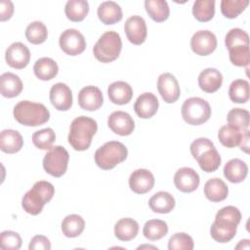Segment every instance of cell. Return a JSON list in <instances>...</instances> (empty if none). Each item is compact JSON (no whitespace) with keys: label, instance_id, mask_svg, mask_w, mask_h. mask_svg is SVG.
Here are the masks:
<instances>
[{"label":"cell","instance_id":"6da1fadb","mask_svg":"<svg viewBox=\"0 0 250 250\" xmlns=\"http://www.w3.org/2000/svg\"><path fill=\"white\" fill-rule=\"evenodd\" d=\"M97 130L98 124L93 118L84 115L76 117L70 124L68 143L75 150H86L89 148Z\"/></svg>","mask_w":250,"mask_h":250},{"label":"cell","instance_id":"7a4b0ae2","mask_svg":"<svg viewBox=\"0 0 250 250\" xmlns=\"http://www.w3.org/2000/svg\"><path fill=\"white\" fill-rule=\"evenodd\" d=\"M13 114L19 123L30 127L42 125L50 119V112L43 104L30 101L19 102L14 106Z\"/></svg>","mask_w":250,"mask_h":250},{"label":"cell","instance_id":"3957f363","mask_svg":"<svg viewBox=\"0 0 250 250\" xmlns=\"http://www.w3.org/2000/svg\"><path fill=\"white\" fill-rule=\"evenodd\" d=\"M55 188L47 181L36 182L31 189L25 192L21 200L23 210L30 215H38L41 213L44 205L48 203L54 196Z\"/></svg>","mask_w":250,"mask_h":250},{"label":"cell","instance_id":"277c9868","mask_svg":"<svg viewBox=\"0 0 250 250\" xmlns=\"http://www.w3.org/2000/svg\"><path fill=\"white\" fill-rule=\"evenodd\" d=\"M128 155L127 147L120 142L109 141L100 146L95 152V162L103 170L113 169L123 162Z\"/></svg>","mask_w":250,"mask_h":250},{"label":"cell","instance_id":"5b68a950","mask_svg":"<svg viewBox=\"0 0 250 250\" xmlns=\"http://www.w3.org/2000/svg\"><path fill=\"white\" fill-rule=\"evenodd\" d=\"M122 41L120 35L115 31L104 32L93 48L95 58L101 62H111L115 61L121 52Z\"/></svg>","mask_w":250,"mask_h":250},{"label":"cell","instance_id":"8992f818","mask_svg":"<svg viewBox=\"0 0 250 250\" xmlns=\"http://www.w3.org/2000/svg\"><path fill=\"white\" fill-rule=\"evenodd\" d=\"M182 117L189 125L205 123L211 116V107L207 101L199 97L187 99L182 105Z\"/></svg>","mask_w":250,"mask_h":250},{"label":"cell","instance_id":"52a82bcc","mask_svg":"<svg viewBox=\"0 0 250 250\" xmlns=\"http://www.w3.org/2000/svg\"><path fill=\"white\" fill-rule=\"evenodd\" d=\"M69 154L62 146H56L49 149L43 159V168L51 176L62 177L67 170Z\"/></svg>","mask_w":250,"mask_h":250},{"label":"cell","instance_id":"ba28073f","mask_svg":"<svg viewBox=\"0 0 250 250\" xmlns=\"http://www.w3.org/2000/svg\"><path fill=\"white\" fill-rule=\"evenodd\" d=\"M59 44L61 49L69 56H77L84 52L86 41L83 34L75 28H68L62 31Z\"/></svg>","mask_w":250,"mask_h":250},{"label":"cell","instance_id":"9c48e42d","mask_svg":"<svg viewBox=\"0 0 250 250\" xmlns=\"http://www.w3.org/2000/svg\"><path fill=\"white\" fill-rule=\"evenodd\" d=\"M217 47L216 35L210 30H198L190 39V48L198 56H208Z\"/></svg>","mask_w":250,"mask_h":250},{"label":"cell","instance_id":"30bf717a","mask_svg":"<svg viewBox=\"0 0 250 250\" xmlns=\"http://www.w3.org/2000/svg\"><path fill=\"white\" fill-rule=\"evenodd\" d=\"M157 89L161 98L167 104L177 102L181 95L178 80L172 73L169 72L159 75L157 79Z\"/></svg>","mask_w":250,"mask_h":250},{"label":"cell","instance_id":"8fae6325","mask_svg":"<svg viewBox=\"0 0 250 250\" xmlns=\"http://www.w3.org/2000/svg\"><path fill=\"white\" fill-rule=\"evenodd\" d=\"M5 60L11 67L22 69L29 63V49L21 42H15L7 48L5 52Z\"/></svg>","mask_w":250,"mask_h":250},{"label":"cell","instance_id":"7c38bea8","mask_svg":"<svg viewBox=\"0 0 250 250\" xmlns=\"http://www.w3.org/2000/svg\"><path fill=\"white\" fill-rule=\"evenodd\" d=\"M127 39L134 45H141L146 41L147 35L146 23L144 18L132 16L127 19L124 24Z\"/></svg>","mask_w":250,"mask_h":250},{"label":"cell","instance_id":"4fadbf2b","mask_svg":"<svg viewBox=\"0 0 250 250\" xmlns=\"http://www.w3.org/2000/svg\"><path fill=\"white\" fill-rule=\"evenodd\" d=\"M109 129L119 136H129L135 129V122L131 115L125 111H113L107 118Z\"/></svg>","mask_w":250,"mask_h":250},{"label":"cell","instance_id":"5bb4252c","mask_svg":"<svg viewBox=\"0 0 250 250\" xmlns=\"http://www.w3.org/2000/svg\"><path fill=\"white\" fill-rule=\"evenodd\" d=\"M50 102L60 111L68 110L72 105V92L70 88L64 83H56L50 90Z\"/></svg>","mask_w":250,"mask_h":250},{"label":"cell","instance_id":"9a60e30c","mask_svg":"<svg viewBox=\"0 0 250 250\" xmlns=\"http://www.w3.org/2000/svg\"><path fill=\"white\" fill-rule=\"evenodd\" d=\"M200 183L197 172L189 167L180 168L174 175V184L176 188L183 192L194 191Z\"/></svg>","mask_w":250,"mask_h":250},{"label":"cell","instance_id":"2e32d148","mask_svg":"<svg viewBox=\"0 0 250 250\" xmlns=\"http://www.w3.org/2000/svg\"><path fill=\"white\" fill-rule=\"evenodd\" d=\"M78 104L84 110L95 111L104 104L103 93L96 86H86L78 94Z\"/></svg>","mask_w":250,"mask_h":250},{"label":"cell","instance_id":"e0dca14e","mask_svg":"<svg viewBox=\"0 0 250 250\" xmlns=\"http://www.w3.org/2000/svg\"><path fill=\"white\" fill-rule=\"evenodd\" d=\"M154 177L147 169H137L129 178V187L137 194H144L152 189Z\"/></svg>","mask_w":250,"mask_h":250},{"label":"cell","instance_id":"ac0fdd59","mask_svg":"<svg viewBox=\"0 0 250 250\" xmlns=\"http://www.w3.org/2000/svg\"><path fill=\"white\" fill-rule=\"evenodd\" d=\"M159 103L156 96L150 92L141 94L135 102L134 110L136 114L143 119L151 118L158 109Z\"/></svg>","mask_w":250,"mask_h":250},{"label":"cell","instance_id":"d6986e66","mask_svg":"<svg viewBox=\"0 0 250 250\" xmlns=\"http://www.w3.org/2000/svg\"><path fill=\"white\" fill-rule=\"evenodd\" d=\"M222 83L223 75L216 68H205L198 75V85L203 92L214 93L221 88Z\"/></svg>","mask_w":250,"mask_h":250},{"label":"cell","instance_id":"ffe728a7","mask_svg":"<svg viewBox=\"0 0 250 250\" xmlns=\"http://www.w3.org/2000/svg\"><path fill=\"white\" fill-rule=\"evenodd\" d=\"M107 95L111 103L122 105L128 104L132 100L133 89L125 81H115L109 84Z\"/></svg>","mask_w":250,"mask_h":250},{"label":"cell","instance_id":"44dd1931","mask_svg":"<svg viewBox=\"0 0 250 250\" xmlns=\"http://www.w3.org/2000/svg\"><path fill=\"white\" fill-rule=\"evenodd\" d=\"M23 140L16 130L5 129L0 134V149L5 153H16L21 149Z\"/></svg>","mask_w":250,"mask_h":250},{"label":"cell","instance_id":"7402d4cb","mask_svg":"<svg viewBox=\"0 0 250 250\" xmlns=\"http://www.w3.org/2000/svg\"><path fill=\"white\" fill-rule=\"evenodd\" d=\"M247 164L239 158L230 159L224 167V176L230 183L238 184L243 182L247 176Z\"/></svg>","mask_w":250,"mask_h":250},{"label":"cell","instance_id":"603a6c76","mask_svg":"<svg viewBox=\"0 0 250 250\" xmlns=\"http://www.w3.org/2000/svg\"><path fill=\"white\" fill-rule=\"evenodd\" d=\"M98 17L104 24H114L122 20L121 7L114 1H104L98 8Z\"/></svg>","mask_w":250,"mask_h":250},{"label":"cell","instance_id":"cb8c5ba5","mask_svg":"<svg viewBox=\"0 0 250 250\" xmlns=\"http://www.w3.org/2000/svg\"><path fill=\"white\" fill-rule=\"evenodd\" d=\"M229 188L226 183L219 179L213 178L208 180L204 185V195L212 202H220L227 198Z\"/></svg>","mask_w":250,"mask_h":250},{"label":"cell","instance_id":"d4e9b609","mask_svg":"<svg viewBox=\"0 0 250 250\" xmlns=\"http://www.w3.org/2000/svg\"><path fill=\"white\" fill-rule=\"evenodd\" d=\"M1 95L5 98H15L22 91L21 78L12 72H5L0 77Z\"/></svg>","mask_w":250,"mask_h":250},{"label":"cell","instance_id":"484cf974","mask_svg":"<svg viewBox=\"0 0 250 250\" xmlns=\"http://www.w3.org/2000/svg\"><path fill=\"white\" fill-rule=\"evenodd\" d=\"M176 201L172 194L167 191H158L154 193L148 200L149 208L159 214L170 213L175 207Z\"/></svg>","mask_w":250,"mask_h":250},{"label":"cell","instance_id":"4316f807","mask_svg":"<svg viewBox=\"0 0 250 250\" xmlns=\"http://www.w3.org/2000/svg\"><path fill=\"white\" fill-rule=\"evenodd\" d=\"M35 76L43 81H48L55 78L59 72V66L57 62L51 58L38 59L33 66Z\"/></svg>","mask_w":250,"mask_h":250},{"label":"cell","instance_id":"83f0119b","mask_svg":"<svg viewBox=\"0 0 250 250\" xmlns=\"http://www.w3.org/2000/svg\"><path fill=\"white\" fill-rule=\"evenodd\" d=\"M139 224L131 218H123L114 226V234L121 241H130L137 236Z\"/></svg>","mask_w":250,"mask_h":250},{"label":"cell","instance_id":"f1b7e54d","mask_svg":"<svg viewBox=\"0 0 250 250\" xmlns=\"http://www.w3.org/2000/svg\"><path fill=\"white\" fill-rule=\"evenodd\" d=\"M85 228L84 219L77 214L67 215L62 222V231L66 237L79 236Z\"/></svg>","mask_w":250,"mask_h":250},{"label":"cell","instance_id":"f546056e","mask_svg":"<svg viewBox=\"0 0 250 250\" xmlns=\"http://www.w3.org/2000/svg\"><path fill=\"white\" fill-rule=\"evenodd\" d=\"M145 8L148 16L156 22H162L169 18L170 9L164 0H146Z\"/></svg>","mask_w":250,"mask_h":250},{"label":"cell","instance_id":"4dcf8cb0","mask_svg":"<svg viewBox=\"0 0 250 250\" xmlns=\"http://www.w3.org/2000/svg\"><path fill=\"white\" fill-rule=\"evenodd\" d=\"M89 12V4L86 0H68L64 7V13L71 21H83Z\"/></svg>","mask_w":250,"mask_h":250},{"label":"cell","instance_id":"1f68e13d","mask_svg":"<svg viewBox=\"0 0 250 250\" xmlns=\"http://www.w3.org/2000/svg\"><path fill=\"white\" fill-rule=\"evenodd\" d=\"M229 96L235 104H245L250 97V88L247 80L236 79L231 82L229 89Z\"/></svg>","mask_w":250,"mask_h":250},{"label":"cell","instance_id":"d6a6232c","mask_svg":"<svg viewBox=\"0 0 250 250\" xmlns=\"http://www.w3.org/2000/svg\"><path fill=\"white\" fill-rule=\"evenodd\" d=\"M168 232V226L167 224L158 219H152L148 220L146 222L144 229H143V233L146 238L151 241L159 240L162 237H164Z\"/></svg>","mask_w":250,"mask_h":250},{"label":"cell","instance_id":"836d02e7","mask_svg":"<svg viewBox=\"0 0 250 250\" xmlns=\"http://www.w3.org/2000/svg\"><path fill=\"white\" fill-rule=\"evenodd\" d=\"M196 161L198 162V165L201 170H203L206 173H211L216 171L220 167L222 159L216 147L214 146L201 153L199 157L196 159Z\"/></svg>","mask_w":250,"mask_h":250},{"label":"cell","instance_id":"e575fe53","mask_svg":"<svg viewBox=\"0 0 250 250\" xmlns=\"http://www.w3.org/2000/svg\"><path fill=\"white\" fill-rule=\"evenodd\" d=\"M242 137V132L230 125H224L219 129L218 139L226 147H234L239 146Z\"/></svg>","mask_w":250,"mask_h":250},{"label":"cell","instance_id":"d590c367","mask_svg":"<svg viewBox=\"0 0 250 250\" xmlns=\"http://www.w3.org/2000/svg\"><path fill=\"white\" fill-rule=\"evenodd\" d=\"M193 17L201 22L209 21L215 15L214 0H196L192 6Z\"/></svg>","mask_w":250,"mask_h":250},{"label":"cell","instance_id":"8d00e7d4","mask_svg":"<svg viewBox=\"0 0 250 250\" xmlns=\"http://www.w3.org/2000/svg\"><path fill=\"white\" fill-rule=\"evenodd\" d=\"M237 226L226 225L214 222L210 229L211 236L219 243H227L230 241L236 233Z\"/></svg>","mask_w":250,"mask_h":250},{"label":"cell","instance_id":"74e56055","mask_svg":"<svg viewBox=\"0 0 250 250\" xmlns=\"http://www.w3.org/2000/svg\"><path fill=\"white\" fill-rule=\"evenodd\" d=\"M25 37L31 44H42L48 37V29L42 21H32L25 29Z\"/></svg>","mask_w":250,"mask_h":250},{"label":"cell","instance_id":"f35d334b","mask_svg":"<svg viewBox=\"0 0 250 250\" xmlns=\"http://www.w3.org/2000/svg\"><path fill=\"white\" fill-rule=\"evenodd\" d=\"M227 120L229 125L237 128L241 132L248 130L250 124L249 112L243 108H232L229 111L227 115Z\"/></svg>","mask_w":250,"mask_h":250},{"label":"cell","instance_id":"ab89813d","mask_svg":"<svg viewBox=\"0 0 250 250\" xmlns=\"http://www.w3.org/2000/svg\"><path fill=\"white\" fill-rule=\"evenodd\" d=\"M56 141V134L52 128L38 130L32 135V143L39 149H50Z\"/></svg>","mask_w":250,"mask_h":250},{"label":"cell","instance_id":"60d3db41","mask_svg":"<svg viewBox=\"0 0 250 250\" xmlns=\"http://www.w3.org/2000/svg\"><path fill=\"white\" fill-rule=\"evenodd\" d=\"M240 221H241V213L239 209L234 206H226L217 212L214 222L238 226Z\"/></svg>","mask_w":250,"mask_h":250},{"label":"cell","instance_id":"b9f144b4","mask_svg":"<svg viewBox=\"0 0 250 250\" xmlns=\"http://www.w3.org/2000/svg\"><path fill=\"white\" fill-rule=\"evenodd\" d=\"M248 0H222L221 12L228 19H234L248 6Z\"/></svg>","mask_w":250,"mask_h":250},{"label":"cell","instance_id":"7bdbcfd3","mask_svg":"<svg viewBox=\"0 0 250 250\" xmlns=\"http://www.w3.org/2000/svg\"><path fill=\"white\" fill-rule=\"evenodd\" d=\"M225 44L228 50L237 46H249V36L241 28H231L226 35Z\"/></svg>","mask_w":250,"mask_h":250},{"label":"cell","instance_id":"ee69618b","mask_svg":"<svg viewBox=\"0 0 250 250\" xmlns=\"http://www.w3.org/2000/svg\"><path fill=\"white\" fill-rule=\"evenodd\" d=\"M193 247V239L186 232H177L168 241L169 250H192Z\"/></svg>","mask_w":250,"mask_h":250},{"label":"cell","instance_id":"f6af8a7d","mask_svg":"<svg viewBox=\"0 0 250 250\" xmlns=\"http://www.w3.org/2000/svg\"><path fill=\"white\" fill-rule=\"evenodd\" d=\"M229 60L236 66H247L250 62L249 46H237L229 50Z\"/></svg>","mask_w":250,"mask_h":250},{"label":"cell","instance_id":"bcb514c9","mask_svg":"<svg viewBox=\"0 0 250 250\" xmlns=\"http://www.w3.org/2000/svg\"><path fill=\"white\" fill-rule=\"evenodd\" d=\"M21 235L13 230H4L0 234V247L3 250H19L21 246Z\"/></svg>","mask_w":250,"mask_h":250},{"label":"cell","instance_id":"7dc6e473","mask_svg":"<svg viewBox=\"0 0 250 250\" xmlns=\"http://www.w3.org/2000/svg\"><path fill=\"white\" fill-rule=\"evenodd\" d=\"M214 144L207 138H198L194 140L190 145V153L193 156V158L196 160L201 153H203L205 150L214 147Z\"/></svg>","mask_w":250,"mask_h":250},{"label":"cell","instance_id":"c3c4849f","mask_svg":"<svg viewBox=\"0 0 250 250\" xmlns=\"http://www.w3.org/2000/svg\"><path fill=\"white\" fill-rule=\"evenodd\" d=\"M28 249L29 250H50L51 242L47 236L35 235L30 239Z\"/></svg>","mask_w":250,"mask_h":250},{"label":"cell","instance_id":"681fc988","mask_svg":"<svg viewBox=\"0 0 250 250\" xmlns=\"http://www.w3.org/2000/svg\"><path fill=\"white\" fill-rule=\"evenodd\" d=\"M14 13V4L10 0H1L0 2V21H5L11 19Z\"/></svg>","mask_w":250,"mask_h":250},{"label":"cell","instance_id":"f907efd6","mask_svg":"<svg viewBox=\"0 0 250 250\" xmlns=\"http://www.w3.org/2000/svg\"><path fill=\"white\" fill-rule=\"evenodd\" d=\"M239 146H240V149L243 150L244 152L246 153L249 152V130H245L242 132V137H241Z\"/></svg>","mask_w":250,"mask_h":250},{"label":"cell","instance_id":"816d5d0a","mask_svg":"<svg viewBox=\"0 0 250 250\" xmlns=\"http://www.w3.org/2000/svg\"><path fill=\"white\" fill-rule=\"evenodd\" d=\"M249 248H250V240L249 239L240 240L239 243L235 246V249H249Z\"/></svg>","mask_w":250,"mask_h":250},{"label":"cell","instance_id":"f5cc1de1","mask_svg":"<svg viewBox=\"0 0 250 250\" xmlns=\"http://www.w3.org/2000/svg\"><path fill=\"white\" fill-rule=\"evenodd\" d=\"M147 247H148V248H153V249H157V247H155V246H150V245H148V246H147V245H143V246H139V247H138V249H142V248H147Z\"/></svg>","mask_w":250,"mask_h":250}]
</instances>
